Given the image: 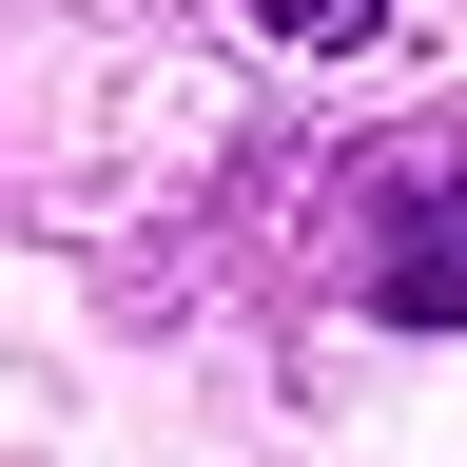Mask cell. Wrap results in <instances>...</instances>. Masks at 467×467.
Listing matches in <instances>:
<instances>
[{
    "label": "cell",
    "mask_w": 467,
    "mask_h": 467,
    "mask_svg": "<svg viewBox=\"0 0 467 467\" xmlns=\"http://www.w3.org/2000/svg\"><path fill=\"white\" fill-rule=\"evenodd\" d=\"M370 312H389V331H467V156H389V214H370Z\"/></svg>",
    "instance_id": "cell-1"
},
{
    "label": "cell",
    "mask_w": 467,
    "mask_h": 467,
    "mask_svg": "<svg viewBox=\"0 0 467 467\" xmlns=\"http://www.w3.org/2000/svg\"><path fill=\"white\" fill-rule=\"evenodd\" d=\"M254 20H273V39H312V58H350L370 20H409V0H254Z\"/></svg>",
    "instance_id": "cell-2"
}]
</instances>
